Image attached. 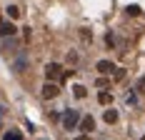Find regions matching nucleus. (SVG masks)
<instances>
[{
    "mask_svg": "<svg viewBox=\"0 0 145 140\" xmlns=\"http://www.w3.org/2000/svg\"><path fill=\"white\" fill-rule=\"evenodd\" d=\"M45 78H48V80L65 78V70H63V65H58V63H48V65H45Z\"/></svg>",
    "mask_w": 145,
    "mask_h": 140,
    "instance_id": "f257e3e1",
    "label": "nucleus"
},
{
    "mask_svg": "<svg viewBox=\"0 0 145 140\" xmlns=\"http://www.w3.org/2000/svg\"><path fill=\"white\" fill-rule=\"evenodd\" d=\"M78 120H80V113L70 108V110L63 115V128H65V130H72V128L78 125Z\"/></svg>",
    "mask_w": 145,
    "mask_h": 140,
    "instance_id": "f03ea898",
    "label": "nucleus"
},
{
    "mask_svg": "<svg viewBox=\"0 0 145 140\" xmlns=\"http://www.w3.org/2000/svg\"><path fill=\"white\" fill-rule=\"evenodd\" d=\"M95 68H98L100 75H110V73H115V63H113V60H100Z\"/></svg>",
    "mask_w": 145,
    "mask_h": 140,
    "instance_id": "7ed1b4c3",
    "label": "nucleus"
},
{
    "mask_svg": "<svg viewBox=\"0 0 145 140\" xmlns=\"http://www.w3.org/2000/svg\"><path fill=\"white\" fill-rule=\"evenodd\" d=\"M58 93H60V88L55 83H45L43 85V98H48V100H50V98H58Z\"/></svg>",
    "mask_w": 145,
    "mask_h": 140,
    "instance_id": "20e7f679",
    "label": "nucleus"
},
{
    "mask_svg": "<svg viewBox=\"0 0 145 140\" xmlns=\"http://www.w3.org/2000/svg\"><path fill=\"white\" fill-rule=\"evenodd\" d=\"M80 130H83V133H93V130H95V120H93L90 115H85V118L80 120Z\"/></svg>",
    "mask_w": 145,
    "mask_h": 140,
    "instance_id": "39448f33",
    "label": "nucleus"
},
{
    "mask_svg": "<svg viewBox=\"0 0 145 140\" xmlns=\"http://www.w3.org/2000/svg\"><path fill=\"white\" fill-rule=\"evenodd\" d=\"M103 120H105L108 125H113V123H118V110H113V108H108V110L103 113Z\"/></svg>",
    "mask_w": 145,
    "mask_h": 140,
    "instance_id": "423d86ee",
    "label": "nucleus"
},
{
    "mask_svg": "<svg viewBox=\"0 0 145 140\" xmlns=\"http://www.w3.org/2000/svg\"><path fill=\"white\" fill-rule=\"evenodd\" d=\"M10 38V35H15V25L13 23H0V38Z\"/></svg>",
    "mask_w": 145,
    "mask_h": 140,
    "instance_id": "0eeeda50",
    "label": "nucleus"
},
{
    "mask_svg": "<svg viewBox=\"0 0 145 140\" xmlns=\"http://www.w3.org/2000/svg\"><path fill=\"white\" fill-rule=\"evenodd\" d=\"M3 140H23V133H20V130H8V133L3 135Z\"/></svg>",
    "mask_w": 145,
    "mask_h": 140,
    "instance_id": "6e6552de",
    "label": "nucleus"
},
{
    "mask_svg": "<svg viewBox=\"0 0 145 140\" xmlns=\"http://www.w3.org/2000/svg\"><path fill=\"white\" fill-rule=\"evenodd\" d=\"M98 103H100V105H110V103H113V95H110V93H100V95H98Z\"/></svg>",
    "mask_w": 145,
    "mask_h": 140,
    "instance_id": "1a4fd4ad",
    "label": "nucleus"
},
{
    "mask_svg": "<svg viewBox=\"0 0 145 140\" xmlns=\"http://www.w3.org/2000/svg\"><path fill=\"white\" fill-rule=\"evenodd\" d=\"M125 13L133 15V18H135V15H140V5H128V8H125Z\"/></svg>",
    "mask_w": 145,
    "mask_h": 140,
    "instance_id": "9d476101",
    "label": "nucleus"
},
{
    "mask_svg": "<svg viewBox=\"0 0 145 140\" xmlns=\"http://www.w3.org/2000/svg\"><path fill=\"white\" fill-rule=\"evenodd\" d=\"M8 15L10 18H20V8L18 5H8Z\"/></svg>",
    "mask_w": 145,
    "mask_h": 140,
    "instance_id": "9b49d317",
    "label": "nucleus"
},
{
    "mask_svg": "<svg viewBox=\"0 0 145 140\" xmlns=\"http://www.w3.org/2000/svg\"><path fill=\"white\" fill-rule=\"evenodd\" d=\"M72 93H75V98H85V88H83V85H75V88H72Z\"/></svg>",
    "mask_w": 145,
    "mask_h": 140,
    "instance_id": "f8f14e48",
    "label": "nucleus"
},
{
    "mask_svg": "<svg viewBox=\"0 0 145 140\" xmlns=\"http://www.w3.org/2000/svg\"><path fill=\"white\" fill-rule=\"evenodd\" d=\"M123 75H125V70H123V68H115V73H113V80H123Z\"/></svg>",
    "mask_w": 145,
    "mask_h": 140,
    "instance_id": "ddd939ff",
    "label": "nucleus"
},
{
    "mask_svg": "<svg viewBox=\"0 0 145 140\" xmlns=\"http://www.w3.org/2000/svg\"><path fill=\"white\" fill-rule=\"evenodd\" d=\"M138 93H143V95H145V78L138 80Z\"/></svg>",
    "mask_w": 145,
    "mask_h": 140,
    "instance_id": "4468645a",
    "label": "nucleus"
},
{
    "mask_svg": "<svg viewBox=\"0 0 145 140\" xmlns=\"http://www.w3.org/2000/svg\"><path fill=\"white\" fill-rule=\"evenodd\" d=\"M125 103H128V105H135V95H133V93H128V95H125Z\"/></svg>",
    "mask_w": 145,
    "mask_h": 140,
    "instance_id": "2eb2a0df",
    "label": "nucleus"
},
{
    "mask_svg": "<svg viewBox=\"0 0 145 140\" xmlns=\"http://www.w3.org/2000/svg\"><path fill=\"white\" fill-rule=\"evenodd\" d=\"M80 38H83V40H90L93 35H90V30H80Z\"/></svg>",
    "mask_w": 145,
    "mask_h": 140,
    "instance_id": "dca6fc26",
    "label": "nucleus"
},
{
    "mask_svg": "<svg viewBox=\"0 0 145 140\" xmlns=\"http://www.w3.org/2000/svg\"><path fill=\"white\" fill-rule=\"evenodd\" d=\"M75 140H90V138H88V133H85V135H80V138H75Z\"/></svg>",
    "mask_w": 145,
    "mask_h": 140,
    "instance_id": "f3484780",
    "label": "nucleus"
},
{
    "mask_svg": "<svg viewBox=\"0 0 145 140\" xmlns=\"http://www.w3.org/2000/svg\"><path fill=\"white\" fill-rule=\"evenodd\" d=\"M0 118H3V105H0Z\"/></svg>",
    "mask_w": 145,
    "mask_h": 140,
    "instance_id": "a211bd4d",
    "label": "nucleus"
},
{
    "mask_svg": "<svg viewBox=\"0 0 145 140\" xmlns=\"http://www.w3.org/2000/svg\"><path fill=\"white\" fill-rule=\"evenodd\" d=\"M140 140H145V135H143V138H140Z\"/></svg>",
    "mask_w": 145,
    "mask_h": 140,
    "instance_id": "6ab92c4d",
    "label": "nucleus"
},
{
    "mask_svg": "<svg viewBox=\"0 0 145 140\" xmlns=\"http://www.w3.org/2000/svg\"><path fill=\"white\" fill-rule=\"evenodd\" d=\"M0 23H3V18H0Z\"/></svg>",
    "mask_w": 145,
    "mask_h": 140,
    "instance_id": "aec40b11",
    "label": "nucleus"
}]
</instances>
